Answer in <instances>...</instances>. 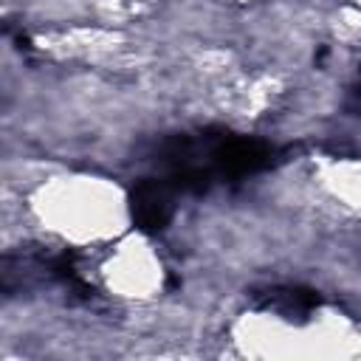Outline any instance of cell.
<instances>
[{"mask_svg": "<svg viewBox=\"0 0 361 361\" xmlns=\"http://www.w3.org/2000/svg\"><path fill=\"white\" fill-rule=\"evenodd\" d=\"M87 257H93L96 285L113 302L133 310L158 307L164 302L169 268L164 248L152 243L147 234L130 228L127 234Z\"/></svg>", "mask_w": 361, "mask_h": 361, "instance_id": "obj_1", "label": "cell"}, {"mask_svg": "<svg viewBox=\"0 0 361 361\" xmlns=\"http://www.w3.org/2000/svg\"><path fill=\"white\" fill-rule=\"evenodd\" d=\"M341 6H347L353 11H361V0H341Z\"/></svg>", "mask_w": 361, "mask_h": 361, "instance_id": "obj_2", "label": "cell"}]
</instances>
